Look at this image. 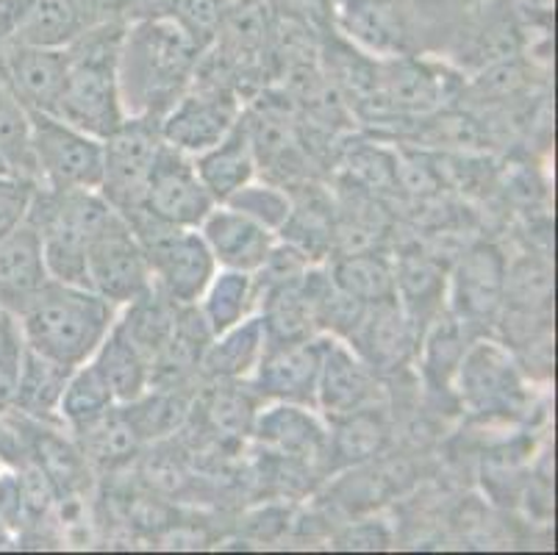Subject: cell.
Returning <instances> with one entry per match:
<instances>
[{
  "mask_svg": "<svg viewBox=\"0 0 558 555\" xmlns=\"http://www.w3.org/2000/svg\"><path fill=\"white\" fill-rule=\"evenodd\" d=\"M473 0H337L333 31L373 59L442 53Z\"/></svg>",
  "mask_w": 558,
  "mask_h": 555,
  "instance_id": "cell-1",
  "label": "cell"
},
{
  "mask_svg": "<svg viewBox=\"0 0 558 555\" xmlns=\"http://www.w3.org/2000/svg\"><path fill=\"white\" fill-rule=\"evenodd\" d=\"M203 48L170 14L125 25L120 89L129 114L161 117L195 81Z\"/></svg>",
  "mask_w": 558,
  "mask_h": 555,
  "instance_id": "cell-2",
  "label": "cell"
},
{
  "mask_svg": "<svg viewBox=\"0 0 558 555\" xmlns=\"http://www.w3.org/2000/svg\"><path fill=\"white\" fill-rule=\"evenodd\" d=\"M120 309L95 294L89 287L50 278L17 314L25 348L56 364L75 370L93 359Z\"/></svg>",
  "mask_w": 558,
  "mask_h": 555,
  "instance_id": "cell-3",
  "label": "cell"
},
{
  "mask_svg": "<svg viewBox=\"0 0 558 555\" xmlns=\"http://www.w3.org/2000/svg\"><path fill=\"white\" fill-rule=\"evenodd\" d=\"M123 23H100L68 48V73L56 117L106 140L129 117L120 89Z\"/></svg>",
  "mask_w": 558,
  "mask_h": 555,
  "instance_id": "cell-4",
  "label": "cell"
},
{
  "mask_svg": "<svg viewBox=\"0 0 558 555\" xmlns=\"http://www.w3.org/2000/svg\"><path fill=\"white\" fill-rule=\"evenodd\" d=\"M120 217L98 190L37 186L25 220L43 239V256L53 281L86 287V248Z\"/></svg>",
  "mask_w": 558,
  "mask_h": 555,
  "instance_id": "cell-5",
  "label": "cell"
},
{
  "mask_svg": "<svg viewBox=\"0 0 558 555\" xmlns=\"http://www.w3.org/2000/svg\"><path fill=\"white\" fill-rule=\"evenodd\" d=\"M148 256L154 283L179 305H195L217 264L197 228H175L159 222L148 212L125 217Z\"/></svg>",
  "mask_w": 558,
  "mask_h": 555,
  "instance_id": "cell-6",
  "label": "cell"
},
{
  "mask_svg": "<svg viewBox=\"0 0 558 555\" xmlns=\"http://www.w3.org/2000/svg\"><path fill=\"white\" fill-rule=\"evenodd\" d=\"M161 147L165 140L159 117L150 114H129L104 140V176L98 192L123 217L142 208Z\"/></svg>",
  "mask_w": 558,
  "mask_h": 555,
  "instance_id": "cell-7",
  "label": "cell"
},
{
  "mask_svg": "<svg viewBox=\"0 0 558 555\" xmlns=\"http://www.w3.org/2000/svg\"><path fill=\"white\" fill-rule=\"evenodd\" d=\"M32 150L37 186L98 190L104 176V140L75 129L62 117L32 111Z\"/></svg>",
  "mask_w": 558,
  "mask_h": 555,
  "instance_id": "cell-8",
  "label": "cell"
},
{
  "mask_svg": "<svg viewBox=\"0 0 558 555\" xmlns=\"http://www.w3.org/2000/svg\"><path fill=\"white\" fill-rule=\"evenodd\" d=\"M240 92L226 81L197 79L181 92L175 104L159 117V129L165 145L201 156L215 147L242 117Z\"/></svg>",
  "mask_w": 558,
  "mask_h": 555,
  "instance_id": "cell-9",
  "label": "cell"
},
{
  "mask_svg": "<svg viewBox=\"0 0 558 555\" xmlns=\"http://www.w3.org/2000/svg\"><path fill=\"white\" fill-rule=\"evenodd\" d=\"M86 287L114 309H125L154 287L148 256L123 214L86 248Z\"/></svg>",
  "mask_w": 558,
  "mask_h": 555,
  "instance_id": "cell-10",
  "label": "cell"
},
{
  "mask_svg": "<svg viewBox=\"0 0 558 555\" xmlns=\"http://www.w3.org/2000/svg\"><path fill=\"white\" fill-rule=\"evenodd\" d=\"M453 389L461 406L484 417H506L525 403V381L520 364L506 348L489 339H478L464 350L456 370Z\"/></svg>",
  "mask_w": 558,
  "mask_h": 555,
  "instance_id": "cell-11",
  "label": "cell"
},
{
  "mask_svg": "<svg viewBox=\"0 0 558 555\" xmlns=\"http://www.w3.org/2000/svg\"><path fill=\"white\" fill-rule=\"evenodd\" d=\"M331 336H303V339H281L267 342L262 361L251 375V389L267 403H301L314 409L319 366L326 359Z\"/></svg>",
  "mask_w": 558,
  "mask_h": 555,
  "instance_id": "cell-12",
  "label": "cell"
},
{
  "mask_svg": "<svg viewBox=\"0 0 558 555\" xmlns=\"http://www.w3.org/2000/svg\"><path fill=\"white\" fill-rule=\"evenodd\" d=\"M509 258L492 242H478L461 253L448 273V312L459 323H495L506 300Z\"/></svg>",
  "mask_w": 558,
  "mask_h": 555,
  "instance_id": "cell-13",
  "label": "cell"
},
{
  "mask_svg": "<svg viewBox=\"0 0 558 555\" xmlns=\"http://www.w3.org/2000/svg\"><path fill=\"white\" fill-rule=\"evenodd\" d=\"M217 206L209 190L203 186L192 156L165 145L148 178V190L142 201V212H148L159 222L175 228H201Z\"/></svg>",
  "mask_w": 558,
  "mask_h": 555,
  "instance_id": "cell-14",
  "label": "cell"
},
{
  "mask_svg": "<svg viewBox=\"0 0 558 555\" xmlns=\"http://www.w3.org/2000/svg\"><path fill=\"white\" fill-rule=\"evenodd\" d=\"M423 330L409 317L398 298L380 300L364 309L356 328L350 330L348 342L378 375L398 373L414 355H420Z\"/></svg>",
  "mask_w": 558,
  "mask_h": 555,
  "instance_id": "cell-15",
  "label": "cell"
},
{
  "mask_svg": "<svg viewBox=\"0 0 558 555\" xmlns=\"http://www.w3.org/2000/svg\"><path fill=\"white\" fill-rule=\"evenodd\" d=\"M380 375L350 348L348 342L331 336L326 359L319 366L314 409L328 422L353 411L373 409L380 403Z\"/></svg>",
  "mask_w": 558,
  "mask_h": 555,
  "instance_id": "cell-16",
  "label": "cell"
},
{
  "mask_svg": "<svg viewBox=\"0 0 558 555\" xmlns=\"http://www.w3.org/2000/svg\"><path fill=\"white\" fill-rule=\"evenodd\" d=\"M328 431L317 409L301 403H270L256 411L251 434L270 456L308 467L328 458Z\"/></svg>",
  "mask_w": 558,
  "mask_h": 555,
  "instance_id": "cell-17",
  "label": "cell"
},
{
  "mask_svg": "<svg viewBox=\"0 0 558 555\" xmlns=\"http://www.w3.org/2000/svg\"><path fill=\"white\" fill-rule=\"evenodd\" d=\"M450 79L428 56H392L378 59L375 100L400 114L423 117L436 111L448 98Z\"/></svg>",
  "mask_w": 558,
  "mask_h": 555,
  "instance_id": "cell-18",
  "label": "cell"
},
{
  "mask_svg": "<svg viewBox=\"0 0 558 555\" xmlns=\"http://www.w3.org/2000/svg\"><path fill=\"white\" fill-rule=\"evenodd\" d=\"M68 73V48L7 45L0 50V79L28 111L56 114Z\"/></svg>",
  "mask_w": 558,
  "mask_h": 555,
  "instance_id": "cell-19",
  "label": "cell"
},
{
  "mask_svg": "<svg viewBox=\"0 0 558 555\" xmlns=\"http://www.w3.org/2000/svg\"><path fill=\"white\" fill-rule=\"evenodd\" d=\"M197 231L217 267L240 269V273H258L278 242L270 228L258 226L256 220L226 203H217Z\"/></svg>",
  "mask_w": 558,
  "mask_h": 555,
  "instance_id": "cell-20",
  "label": "cell"
},
{
  "mask_svg": "<svg viewBox=\"0 0 558 555\" xmlns=\"http://www.w3.org/2000/svg\"><path fill=\"white\" fill-rule=\"evenodd\" d=\"M50 281L43 256V239L25 220L9 237L0 239V309L17 317L23 305Z\"/></svg>",
  "mask_w": 558,
  "mask_h": 555,
  "instance_id": "cell-21",
  "label": "cell"
},
{
  "mask_svg": "<svg viewBox=\"0 0 558 555\" xmlns=\"http://www.w3.org/2000/svg\"><path fill=\"white\" fill-rule=\"evenodd\" d=\"M104 20L84 0H23L12 45L34 48H70Z\"/></svg>",
  "mask_w": 558,
  "mask_h": 555,
  "instance_id": "cell-22",
  "label": "cell"
},
{
  "mask_svg": "<svg viewBox=\"0 0 558 555\" xmlns=\"http://www.w3.org/2000/svg\"><path fill=\"white\" fill-rule=\"evenodd\" d=\"M395 298L425 330L448 312V269L428 253H403L395 258Z\"/></svg>",
  "mask_w": 558,
  "mask_h": 555,
  "instance_id": "cell-23",
  "label": "cell"
},
{
  "mask_svg": "<svg viewBox=\"0 0 558 555\" xmlns=\"http://www.w3.org/2000/svg\"><path fill=\"white\" fill-rule=\"evenodd\" d=\"M267 342H270V336H267L262 314H251L240 325L211 336L201 355L197 373L209 375L211 381H240V384H245L262 361Z\"/></svg>",
  "mask_w": 558,
  "mask_h": 555,
  "instance_id": "cell-24",
  "label": "cell"
},
{
  "mask_svg": "<svg viewBox=\"0 0 558 555\" xmlns=\"http://www.w3.org/2000/svg\"><path fill=\"white\" fill-rule=\"evenodd\" d=\"M197 176L203 186L217 203H226L236 190H242L247 181L256 178V153H253L251 134H247L245 117L206 153L195 156Z\"/></svg>",
  "mask_w": 558,
  "mask_h": 555,
  "instance_id": "cell-25",
  "label": "cell"
},
{
  "mask_svg": "<svg viewBox=\"0 0 558 555\" xmlns=\"http://www.w3.org/2000/svg\"><path fill=\"white\" fill-rule=\"evenodd\" d=\"M89 361L98 366V373L109 384L117 406L134 403L136 397L150 389V361L136 348L134 339L125 334L120 319L111 325V330Z\"/></svg>",
  "mask_w": 558,
  "mask_h": 555,
  "instance_id": "cell-26",
  "label": "cell"
},
{
  "mask_svg": "<svg viewBox=\"0 0 558 555\" xmlns=\"http://www.w3.org/2000/svg\"><path fill=\"white\" fill-rule=\"evenodd\" d=\"M258 283L256 273H240V269H220L211 275L203 294L197 298L195 309L203 317L211 336L240 325L251 314L258 312Z\"/></svg>",
  "mask_w": 558,
  "mask_h": 555,
  "instance_id": "cell-27",
  "label": "cell"
},
{
  "mask_svg": "<svg viewBox=\"0 0 558 555\" xmlns=\"http://www.w3.org/2000/svg\"><path fill=\"white\" fill-rule=\"evenodd\" d=\"M326 269L333 287L356 303L373 305L395 298V258L387 253L373 248L344 251L342 256L331 258Z\"/></svg>",
  "mask_w": 558,
  "mask_h": 555,
  "instance_id": "cell-28",
  "label": "cell"
},
{
  "mask_svg": "<svg viewBox=\"0 0 558 555\" xmlns=\"http://www.w3.org/2000/svg\"><path fill=\"white\" fill-rule=\"evenodd\" d=\"M70 434H75V445L84 453L86 464L104 467V470H114V467L131 461L142 445L123 406H111L109 411L84 422Z\"/></svg>",
  "mask_w": 558,
  "mask_h": 555,
  "instance_id": "cell-29",
  "label": "cell"
},
{
  "mask_svg": "<svg viewBox=\"0 0 558 555\" xmlns=\"http://www.w3.org/2000/svg\"><path fill=\"white\" fill-rule=\"evenodd\" d=\"M70 373H73L70 366L56 364V361L34 353L32 348H25L17 370L14 414L43 422H59L56 420V409H59V397H62Z\"/></svg>",
  "mask_w": 558,
  "mask_h": 555,
  "instance_id": "cell-30",
  "label": "cell"
},
{
  "mask_svg": "<svg viewBox=\"0 0 558 555\" xmlns=\"http://www.w3.org/2000/svg\"><path fill=\"white\" fill-rule=\"evenodd\" d=\"M0 161L9 176L28 178L37 183L32 150V111L20 104V98L0 79Z\"/></svg>",
  "mask_w": 558,
  "mask_h": 555,
  "instance_id": "cell-31",
  "label": "cell"
},
{
  "mask_svg": "<svg viewBox=\"0 0 558 555\" xmlns=\"http://www.w3.org/2000/svg\"><path fill=\"white\" fill-rule=\"evenodd\" d=\"M111 406L117 403L109 384H106L93 361H84L68 375V384H64L62 397H59V409H56V420L62 422L68 431H75L84 422L109 411Z\"/></svg>",
  "mask_w": 558,
  "mask_h": 555,
  "instance_id": "cell-32",
  "label": "cell"
},
{
  "mask_svg": "<svg viewBox=\"0 0 558 555\" xmlns=\"http://www.w3.org/2000/svg\"><path fill=\"white\" fill-rule=\"evenodd\" d=\"M226 206L236 208L245 217L256 220L258 226L270 228L278 237V231L287 226L289 214H292V192L276 181H258V178H253L242 190H236L228 197Z\"/></svg>",
  "mask_w": 558,
  "mask_h": 555,
  "instance_id": "cell-33",
  "label": "cell"
},
{
  "mask_svg": "<svg viewBox=\"0 0 558 555\" xmlns=\"http://www.w3.org/2000/svg\"><path fill=\"white\" fill-rule=\"evenodd\" d=\"M231 7L233 0H172L170 17L206 50L215 43L217 31H220Z\"/></svg>",
  "mask_w": 558,
  "mask_h": 555,
  "instance_id": "cell-34",
  "label": "cell"
},
{
  "mask_svg": "<svg viewBox=\"0 0 558 555\" xmlns=\"http://www.w3.org/2000/svg\"><path fill=\"white\" fill-rule=\"evenodd\" d=\"M217 391L209 403V414L215 425L226 434H251L256 409L247 403V395L240 391V381H217Z\"/></svg>",
  "mask_w": 558,
  "mask_h": 555,
  "instance_id": "cell-35",
  "label": "cell"
},
{
  "mask_svg": "<svg viewBox=\"0 0 558 555\" xmlns=\"http://www.w3.org/2000/svg\"><path fill=\"white\" fill-rule=\"evenodd\" d=\"M34 195H37V183L28 178L0 176V239L23 226Z\"/></svg>",
  "mask_w": 558,
  "mask_h": 555,
  "instance_id": "cell-36",
  "label": "cell"
},
{
  "mask_svg": "<svg viewBox=\"0 0 558 555\" xmlns=\"http://www.w3.org/2000/svg\"><path fill=\"white\" fill-rule=\"evenodd\" d=\"M104 23H140V20L170 14L172 0H84Z\"/></svg>",
  "mask_w": 558,
  "mask_h": 555,
  "instance_id": "cell-37",
  "label": "cell"
},
{
  "mask_svg": "<svg viewBox=\"0 0 558 555\" xmlns=\"http://www.w3.org/2000/svg\"><path fill=\"white\" fill-rule=\"evenodd\" d=\"M23 334H20V323L12 312L0 309V370L7 366H17L23 359Z\"/></svg>",
  "mask_w": 558,
  "mask_h": 555,
  "instance_id": "cell-38",
  "label": "cell"
},
{
  "mask_svg": "<svg viewBox=\"0 0 558 555\" xmlns=\"http://www.w3.org/2000/svg\"><path fill=\"white\" fill-rule=\"evenodd\" d=\"M287 12H331L337 0H281Z\"/></svg>",
  "mask_w": 558,
  "mask_h": 555,
  "instance_id": "cell-39",
  "label": "cell"
},
{
  "mask_svg": "<svg viewBox=\"0 0 558 555\" xmlns=\"http://www.w3.org/2000/svg\"><path fill=\"white\" fill-rule=\"evenodd\" d=\"M520 9H527V12H545V9L553 7V0H514Z\"/></svg>",
  "mask_w": 558,
  "mask_h": 555,
  "instance_id": "cell-40",
  "label": "cell"
},
{
  "mask_svg": "<svg viewBox=\"0 0 558 555\" xmlns=\"http://www.w3.org/2000/svg\"><path fill=\"white\" fill-rule=\"evenodd\" d=\"M0 176H9V172H7V167H3V161H0Z\"/></svg>",
  "mask_w": 558,
  "mask_h": 555,
  "instance_id": "cell-41",
  "label": "cell"
},
{
  "mask_svg": "<svg viewBox=\"0 0 558 555\" xmlns=\"http://www.w3.org/2000/svg\"><path fill=\"white\" fill-rule=\"evenodd\" d=\"M233 3H242V0H233Z\"/></svg>",
  "mask_w": 558,
  "mask_h": 555,
  "instance_id": "cell-42",
  "label": "cell"
},
{
  "mask_svg": "<svg viewBox=\"0 0 558 555\" xmlns=\"http://www.w3.org/2000/svg\"><path fill=\"white\" fill-rule=\"evenodd\" d=\"M0 467H3V464H0Z\"/></svg>",
  "mask_w": 558,
  "mask_h": 555,
  "instance_id": "cell-43",
  "label": "cell"
}]
</instances>
